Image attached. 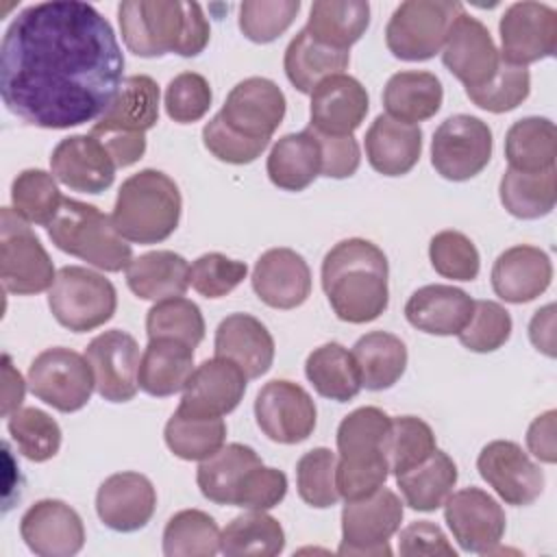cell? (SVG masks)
Here are the masks:
<instances>
[{"label":"cell","instance_id":"6","mask_svg":"<svg viewBox=\"0 0 557 557\" xmlns=\"http://www.w3.org/2000/svg\"><path fill=\"white\" fill-rule=\"evenodd\" d=\"M52 244L104 272H122L133 261L131 244L117 233L111 215L98 207L63 198L54 220L46 226Z\"/></svg>","mask_w":557,"mask_h":557},{"label":"cell","instance_id":"9","mask_svg":"<svg viewBox=\"0 0 557 557\" xmlns=\"http://www.w3.org/2000/svg\"><path fill=\"white\" fill-rule=\"evenodd\" d=\"M463 11L453 0H407L400 2L387 26V50L403 61H426L435 57L448 35L453 20Z\"/></svg>","mask_w":557,"mask_h":557},{"label":"cell","instance_id":"59","mask_svg":"<svg viewBox=\"0 0 557 557\" xmlns=\"http://www.w3.org/2000/svg\"><path fill=\"white\" fill-rule=\"evenodd\" d=\"M313 133H315L318 144H320V154H322L320 174L322 176L348 178L359 170L361 150H359V144L352 135H324V133H318V131H313Z\"/></svg>","mask_w":557,"mask_h":557},{"label":"cell","instance_id":"12","mask_svg":"<svg viewBox=\"0 0 557 557\" xmlns=\"http://www.w3.org/2000/svg\"><path fill=\"white\" fill-rule=\"evenodd\" d=\"M492 131L474 115H450L433 133L431 165L446 181H468L492 159Z\"/></svg>","mask_w":557,"mask_h":557},{"label":"cell","instance_id":"7","mask_svg":"<svg viewBox=\"0 0 557 557\" xmlns=\"http://www.w3.org/2000/svg\"><path fill=\"white\" fill-rule=\"evenodd\" d=\"M48 307L61 326L87 333L113 318L117 294L102 274L83 265H65L48 289Z\"/></svg>","mask_w":557,"mask_h":557},{"label":"cell","instance_id":"53","mask_svg":"<svg viewBox=\"0 0 557 557\" xmlns=\"http://www.w3.org/2000/svg\"><path fill=\"white\" fill-rule=\"evenodd\" d=\"M433 270L453 281H474L481 270V257L470 237L459 231H440L429 244Z\"/></svg>","mask_w":557,"mask_h":557},{"label":"cell","instance_id":"15","mask_svg":"<svg viewBox=\"0 0 557 557\" xmlns=\"http://www.w3.org/2000/svg\"><path fill=\"white\" fill-rule=\"evenodd\" d=\"M476 470L483 481L513 507L531 505L544 490V472L540 466L520 444L509 440L485 444L476 457Z\"/></svg>","mask_w":557,"mask_h":557},{"label":"cell","instance_id":"23","mask_svg":"<svg viewBox=\"0 0 557 557\" xmlns=\"http://www.w3.org/2000/svg\"><path fill=\"white\" fill-rule=\"evenodd\" d=\"M157 509V492L139 472H115L107 476L96 494V511L104 527L117 533L144 529Z\"/></svg>","mask_w":557,"mask_h":557},{"label":"cell","instance_id":"11","mask_svg":"<svg viewBox=\"0 0 557 557\" xmlns=\"http://www.w3.org/2000/svg\"><path fill=\"white\" fill-rule=\"evenodd\" d=\"M403 500L381 485L374 494L346 500L342 509L339 555H392L389 537L400 529Z\"/></svg>","mask_w":557,"mask_h":557},{"label":"cell","instance_id":"41","mask_svg":"<svg viewBox=\"0 0 557 557\" xmlns=\"http://www.w3.org/2000/svg\"><path fill=\"white\" fill-rule=\"evenodd\" d=\"M405 503L416 511H435L444 505L457 483L455 461L435 448L422 463L396 476Z\"/></svg>","mask_w":557,"mask_h":557},{"label":"cell","instance_id":"34","mask_svg":"<svg viewBox=\"0 0 557 557\" xmlns=\"http://www.w3.org/2000/svg\"><path fill=\"white\" fill-rule=\"evenodd\" d=\"M128 289L144 300L183 296L189 287V263L172 250H152L135 257L126 268Z\"/></svg>","mask_w":557,"mask_h":557},{"label":"cell","instance_id":"16","mask_svg":"<svg viewBox=\"0 0 557 557\" xmlns=\"http://www.w3.org/2000/svg\"><path fill=\"white\" fill-rule=\"evenodd\" d=\"M85 359L94 372L96 392L109 403H128L135 398L139 383V344L120 329L96 335L87 348Z\"/></svg>","mask_w":557,"mask_h":557},{"label":"cell","instance_id":"49","mask_svg":"<svg viewBox=\"0 0 557 557\" xmlns=\"http://www.w3.org/2000/svg\"><path fill=\"white\" fill-rule=\"evenodd\" d=\"M433 429L416 416H398L392 418L389 435H387V463L389 472L396 476L422 463L435 450Z\"/></svg>","mask_w":557,"mask_h":557},{"label":"cell","instance_id":"10","mask_svg":"<svg viewBox=\"0 0 557 557\" xmlns=\"http://www.w3.org/2000/svg\"><path fill=\"white\" fill-rule=\"evenodd\" d=\"M28 387L33 396L63 413L83 409L96 389L94 372L85 355L63 346L46 348L33 359L28 368Z\"/></svg>","mask_w":557,"mask_h":557},{"label":"cell","instance_id":"27","mask_svg":"<svg viewBox=\"0 0 557 557\" xmlns=\"http://www.w3.org/2000/svg\"><path fill=\"white\" fill-rule=\"evenodd\" d=\"M215 357L233 361L248 379L272 368L274 339L265 324L250 313H231L215 329Z\"/></svg>","mask_w":557,"mask_h":557},{"label":"cell","instance_id":"56","mask_svg":"<svg viewBox=\"0 0 557 557\" xmlns=\"http://www.w3.org/2000/svg\"><path fill=\"white\" fill-rule=\"evenodd\" d=\"M248 274L244 261L231 259L222 252L200 255L189 265V285L205 298H222L231 294Z\"/></svg>","mask_w":557,"mask_h":557},{"label":"cell","instance_id":"45","mask_svg":"<svg viewBox=\"0 0 557 557\" xmlns=\"http://www.w3.org/2000/svg\"><path fill=\"white\" fill-rule=\"evenodd\" d=\"M222 531L200 509L174 513L163 529V553L168 557H213L220 553Z\"/></svg>","mask_w":557,"mask_h":557},{"label":"cell","instance_id":"62","mask_svg":"<svg viewBox=\"0 0 557 557\" xmlns=\"http://www.w3.org/2000/svg\"><path fill=\"white\" fill-rule=\"evenodd\" d=\"M555 418L557 411L548 409L546 413L537 416L529 431H527V446L531 455L544 463L557 461V444H555Z\"/></svg>","mask_w":557,"mask_h":557},{"label":"cell","instance_id":"38","mask_svg":"<svg viewBox=\"0 0 557 557\" xmlns=\"http://www.w3.org/2000/svg\"><path fill=\"white\" fill-rule=\"evenodd\" d=\"M352 357L361 374V387L381 392L392 387L407 368V346L387 331H370L352 346Z\"/></svg>","mask_w":557,"mask_h":557},{"label":"cell","instance_id":"31","mask_svg":"<svg viewBox=\"0 0 557 557\" xmlns=\"http://www.w3.org/2000/svg\"><path fill=\"white\" fill-rule=\"evenodd\" d=\"M194 372V348L168 339L157 337L148 339V346L141 352L137 383L150 396L165 398L176 392H183L189 376Z\"/></svg>","mask_w":557,"mask_h":557},{"label":"cell","instance_id":"19","mask_svg":"<svg viewBox=\"0 0 557 557\" xmlns=\"http://www.w3.org/2000/svg\"><path fill=\"white\" fill-rule=\"evenodd\" d=\"M285 94L281 87L263 76L239 81L226 96L218 113L226 126L250 137L268 139L276 133L285 117Z\"/></svg>","mask_w":557,"mask_h":557},{"label":"cell","instance_id":"48","mask_svg":"<svg viewBox=\"0 0 557 557\" xmlns=\"http://www.w3.org/2000/svg\"><path fill=\"white\" fill-rule=\"evenodd\" d=\"M13 209L28 222L48 226L63 205L57 178L44 170H24L11 185Z\"/></svg>","mask_w":557,"mask_h":557},{"label":"cell","instance_id":"22","mask_svg":"<svg viewBox=\"0 0 557 557\" xmlns=\"http://www.w3.org/2000/svg\"><path fill=\"white\" fill-rule=\"evenodd\" d=\"M115 170L104 144L94 135H70L54 146L50 157L52 176L65 187L83 194H100L109 189Z\"/></svg>","mask_w":557,"mask_h":557},{"label":"cell","instance_id":"64","mask_svg":"<svg viewBox=\"0 0 557 557\" xmlns=\"http://www.w3.org/2000/svg\"><path fill=\"white\" fill-rule=\"evenodd\" d=\"M24 392H26V383L22 374L13 368L11 357L4 355L2 357V416L4 418H9L13 411L20 409L24 400Z\"/></svg>","mask_w":557,"mask_h":557},{"label":"cell","instance_id":"14","mask_svg":"<svg viewBox=\"0 0 557 557\" xmlns=\"http://www.w3.org/2000/svg\"><path fill=\"white\" fill-rule=\"evenodd\" d=\"M500 57L527 67L557 50V11L544 2L522 0L507 7L498 22Z\"/></svg>","mask_w":557,"mask_h":557},{"label":"cell","instance_id":"44","mask_svg":"<svg viewBox=\"0 0 557 557\" xmlns=\"http://www.w3.org/2000/svg\"><path fill=\"white\" fill-rule=\"evenodd\" d=\"M168 448L185 461H202L218 453L226 440V424L222 418L191 416L174 411L163 431Z\"/></svg>","mask_w":557,"mask_h":557},{"label":"cell","instance_id":"57","mask_svg":"<svg viewBox=\"0 0 557 557\" xmlns=\"http://www.w3.org/2000/svg\"><path fill=\"white\" fill-rule=\"evenodd\" d=\"M202 144L215 159L233 165H244L252 163L268 148L270 141L250 139L226 126L220 115H213L202 128Z\"/></svg>","mask_w":557,"mask_h":557},{"label":"cell","instance_id":"8","mask_svg":"<svg viewBox=\"0 0 557 557\" xmlns=\"http://www.w3.org/2000/svg\"><path fill=\"white\" fill-rule=\"evenodd\" d=\"M0 278L4 292L15 296L41 294L57 278L50 255L13 207L0 213Z\"/></svg>","mask_w":557,"mask_h":557},{"label":"cell","instance_id":"55","mask_svg":"<svg viewBox=\"0 0 557 557\" xmlns=\"http://www.w3.org/2000/svg\"><path fill=\"white\" fill-rule=\"evenodd\" d=\"M213 94L202 74L181 72L165 87V113L178 124H191L207 115Z\"/></svg>","mask_w":557,"mask_h":557},{"label":"cell","instance_id":"35","mask_svg":"<svg viewBox=\"0 0 557 557\" xmlns=\"http://www.w3.org/2000/svg\"><path fill=\"white\" fill-rule=\"evenodd\" d=\"M444 100L442 83L431 72L407 70L389 76L383 89V107L389 117L418 124L433 117Z\"/></svg>","mask_w":557,"mask_h":557},{"label":"cell","instance_id":"29","mask_svg":"<svg viewBox=\"0 0 557 557\" xmlns=\"http://www.w3.org/2000/svg\"><path fill=\"white\" fill-rule=\"evenodd\" d=\"M422 154V131L381 113L366 133L368 163L383 176H403L413 170Z\"/></svg>","mask_w":557,"mask_h":557},{"label":"cell","instance_id":"61","mask_svg":"<svg viewBox=\"0 0 557 557\" xmlns=\"http://www.w3.org/2000/svg\"><path fill=\"white\" fill-rule=\"evenodd\" d=\"M94 137H98L104 144L115 168H128V165L137 163L146 152V135L144 133H115L113 131V133H100Z\"/></svg>","mask_w":557,"mask_h":557},{"label":"cell","instance_id":"18","mask_svg":"<svg viewBox=\"0 0 557 557\" xmlns=\"http://www.w3.org/2000/svg\"><path fill=\"white\" fill-rule=\"evenodd\" d=\"M442 61L448 72L463 83L466 89L483 87L500 65V52L487 26L461 11L446 35L442 46Z\"/></svg>","mask_w":557,"mask_h":557},{"label":"cell","instance_id":"32","mask_svg":"<svg viewBox=\"0 0 557 557\" xmlns=\"http://www.w3.org/2000/svg\"><path fill=\"white\" fill-rule=\"evenodd\" d=\"M322 168V154L315 133L307 126L300 133L283 135L268 154V176L285 191H302L318 176Z\"/></svg>","mask_w":557,"mask_h":557},{"label":"cell","instance_id":"17","mask_svg":"<svg viewBox=\"0 0 557 557\" xmlns=\"http://www.w3.org/2000/svg\"><path fill=\"white\" fill-rule=\"evenodd\" d=\"M444 520L468 553H492L505 535V511L494 496L481 487L450 492L444 500Z\"/></svg>","mask_w":557,"mask_h":557},{"label":"cell","instance_id":"51","mask_svg":"<svg viewBox=\"0 0 557 557\" xmlns=\"http://www.w3.org/2000/svg\"><path fill=\"white\" fill-rule=\"evenodd\" d=\"M531 91V74L522 65L507 63L500 57L496 74L476 89H466V96L481 109L490 113H505L516 109L527 100Z\"/></svg>","mask_w":557,"mask_h":557},{"label":"cell","instance_id":"21","mask_svg":"<svg viewBox=\"0 0 557 557\" xmlns=\"http://www.w3.org/2000/svg\"><path fill=\"white\" fill-rule=\"evenodd\" d=\"M248 376L228 359L213 357L194 368L178 405L191 416L222 418L237 409L246 394Z\"/></svg>","mask_w":557,"mask_h":557},{"label":"cell","instance_id":"5","mask_svg":"<svg viewBox=\"0 0 557 557\" xmlns=\"http://www.w3.org/2000/svg\"><path fill=\"white\" fill-rule=\"evenodd\" d=\"M181 209L178 185L165 172L146 168L122 183L111 220L126 242L159 244L176 231Z\"/></svg>","mask_w":557,"mask_h":557},{"label":"cell","instance_id":"25","mask_svg":"<svg viewBox=\"0 0 557 557\" xmlns=\"http://www.w3.org/2000/svg\"><path fill=\"white\" fill-rule=\"evenodd\" d=\"M252 289L272 309H296L311 294V270L296 250L270 248L255 263Z\"/></svg>","mask_w":557,"mask_h":557},{"label":"cell","instance_id":"24","mask_svg":"<svg viewBox=\"0 0 557 557\" xmlns=\"http://www.w3.org/2000/svg\"><path fill=\"white\" fill-rule=\"evenodd\" d=\"M370 109L366 87L348 74L324 78L311 91L309 126L324 135H352Z\"/></svg>","mask_w":557,"mask_h":557},{"label":"cell","instance_id":"1","mask_svg":"<svg viewBox=\"0 0 557 557\" xmlns=\"http://www.w3.org/2000/svg\"><path fill=\"white\" fill-rule=\"evenodd\" d=\"M124 83L111 24L87 2L52 0L15 15L0 46L4 107L30 126L98 122Z\"/></svg>","mask_w":557,"mask_h":557},{"label":"cell","instance_id":"50","mask_svg":"<svg viewBox=\"0 0 557 557\" xmlns=\"http://www.w3.org/2000/svg\"><path fill=\"white\" fill-rule=\"evenodd\" d=\"M335 468H337V455L331 448L320 446L305 453L296 463L298 496L315 509L333 507L339 500Z\"/></svg>","mask_w":557,"mask_h":557},{"label":"cell","instance_id":"28","mask_svg":"<svg viewBox=\"0 0 557 557\" xmlns=\"http://www.w3.org/2000/svg\"><path fill=\"white\" fill-rule=\"evenodd\" d=\"M474 300L453 285H424L416 289L407 305V322L429 335H459L472 318Z\"/></svg>","mask_w":557,"mask_h":557},{"label":"cell","instance_id":"36","mask_svg":"<svg viewBox=\"0 0 557 557\" xmlns=\"http://www.w3.org/2000/svg\"><path fill=\"white\" fill-rule=\"evenodd\" d=\"M348 61H350L348 50L331 48L318 41L315 37H311L307 28H302L289 41L283 57V67L289 83L300 94H311L315 85L322 83L324 78L344 74V70L348 67Z\"/></svg>","mask_w":557,"mask_h":557},{"label":"cell","instance_id":"58","mask_svg":"<svg viewBox=\"0 0 557 557\" xmlns=\"http://www.w3.org/2000/svg\"><path fill=\"white\" fill-rule=\"evenodd\" d=\"M287 494V476L276 470V468H268V466H257L244 481L235 507L242 509H259V511H268L272 507H276Z\"/></svg>","mask_w":557,"mask_h":557},{"label":"cell","instance_id":"37","mask_svg":"<svg viewBox=\"0 0 557 557\" xmlns=\"http://www.w3.org/2000/svg\"><path fill=\"white\" fill-rule=\"evenodd\" d=\"M305 374L313 389L337 403H348L361 392V374L348 348L337 342L313 348L305 361Z\"/></svg>","mask_w":557,"mask_h":557},{"label":"cell","instance_id":"2","mask_svg":"<svg viewBox=\"0 0 557 557\" xmlns=\"http://www.w3.org/2000/svg\"><path fill=\"white\" fill-rule=\"evenodd\" d=\"M385 252L361 237L337 242L322 261V289L335 315L350 324L376 320L389 302Z\"/></svg>","mask_w":557,"mask_h":557},{"label":"cell","instance_id":"3","mask_svg":"<svg viewBox=\"0 0 557 557\" xmlns=\"http://www.w3.org/2000/svg\"><path fill=\"white\" fill-rule=\"evenodd\" d=\"M120 30L126 48L137 57L200 54L211 37L209 22L198 2L178 0H124L117 7Z\"/></svg>","mask_w":557,"mask_h":557},{"label":"cell","instance_id":"4","mask_svg":"<svg viewBox=\"0 0 557 557\" xmlns=\"http://www.w3.org/2000/svg\"><path fill=\"white\" fill-rule=\"evenodd\" d=\"M389 426L392 418L379 407H359L339 422L335 468L339 498L357 500L385 485Z\"/></svg>","mask_w":557,"mask_h":557},{"label":"cell","instance_id":"30","mask_svg":"<svg viewBox=\"0 0 557 557\" xmlns=\"http://www.w3.org/2000/svg\"><path fill=\"white\" fill-rule=\"evenodd\" d=\"M159 85L146 74L126 76L120 94L107 113L94 122L91 135L100 133H144L159 122Z\"/></svg>","mask_w":557,"mask_h":557},{"label":"cell","instance_id":"13","mask_svg":"<svg viewBox=\"0 0 557 557\" xmlns=\"http://www.w3.org/2000/svg\"><path fill=\"white\" fill-rule=\"evenodd\" d=\"M255 418L268 440L298 444L313 433L318 411L305 387L287 379H274L259 389L255 398Z\"/></svg>","mask_w":557,"mask_h":557},{"label":"cell","instance_id":"54","mask_svg":"<svg viewBox=\"0 0 557 557\" xmlns=\"http://www.w3.org/2000/svg\"><path fill=\"white\" fill-rule=\"evenodd\" d=\"M511 315L509 311L494 300H474L472 318L457 335L461 346L472 352H494L511 335Z\"/></svg>","mask_w":557,"mask_h":557},{"label":"cell","instance_id":"39","mask_svg":"<svg viewBox=\"0 0 557 557\" xmlns=\"http://www.w3.org/2000/svg\"><path fill=\"white\" fill-rule=\"evenodd\" d=\"M370 26V4L363 0H318L311 4L307 33L318 41L348 50Z\"/></svg>","mask_w":557,"mask_h":557},{"label":"cell","instance_id":"52","mask_svg":"<svg viewBox=\"0 0 557 557\" xmlns=\"http://www.w3.org/2000/svg\"><path fill=\"white\" fill-rule=\"evenodd\" d=\"M300 11V0H246L239 4V30L255 44L281 37Z\"/></svg>","mask_w":557,"mask_h":557},{"label":"cell","instance_id":"47","mask_svg":"<svg viewBox=\"0 0 557 557\" xmlns=\"http://www.w3.org/2000/svg\"><path fill=\"white\" fill-rule=\"evenodd\" d=\"M7 429L17 450L35 463L52 459L61 448V426L52 416L37 407L13 411L7 418Z\"/></svg>","mask_w":557,"mask_h":557},{"label":"cell","instance_id":"33","mask_svg":"<svg viewBox=\"0 0 557 557\" xmlns=\"http://www.w3.org/2000/svg\"><path fill=\"white\" fill-rule=\"evenodd\" d=\"M261 457L246 444H226L211 457L202 459L196 470V481L202 496L215 505H233L246 476L261 466Z\"/></svg>","mask_w":557,"mask_h":557},{"label":"cell","instance_id":"63","mask_svg":"<svg viewBox=\"0 0 557 557\" xmlns=\"http://www.w3.org/2000/svg\"><path fill=\"white\" fill-rule=\"evenodd\" d=\"M529 337L537 350L546 357H555V305L535 311L529 324Z\"/></svg>","mask_w":557,"mask_h":557},{"label":"cell","instance_id":"42","mask_svg":"<svg viewBox=\"0 0 557 557\" xmlns=\"http://www.w3.org/2000/svg\"><path fill=\"white\" fill-rule=\"evenodd\" d=\"M500 202L520 220H537L553 211L557 200V170L520 172L507 168L500 178Z\"/></svg>","mask_w":557,"mask_h":557},{"label":"cell","instance_id":"46","mask_svg":"<svg viewBox=\"0 0 557 557\" xmlns=\"http://www.w3.org/2000/svg\"><path fill=\"white\" fill-rule=\"evenodd\" d=\"M148 339L168 337L196 348L205 337V318L196 302L183 296L159 300L146 315Z\"/></svg>","mask_w":557,"mask_h":557},{"label":"cell","instance_id":"40","mask_svg":"<svg viewBox=\"0 0 557 557\" xmlns=\"http://www.w3.org/2000/svg\"><path fill=\"white\" fill-rule=\"evenodd\" d=\"M505 157L509 168L520 172H544L555 168V124L540 115H529L513 122L505 135Z\"/></svg>","mask_w":557,"mask_h":557},{"label":"cell","instance_id":"20","mask_svg":"<svg viewBox=\"0 0 557 557\" xmlns=\"http://www.w3.org/2000/svg\"><path fill=\"white\" fill-rule=\"evenodd\" d=\"M20 535L39 557H72L85 544L81 516L57 498H44L30 505L20 520Z\"/></svg>","mask_w":557,"mask_h":557},{"label":"cell","instance_id":"43","mask_svg":"<svg viewBox=\"0 0 557 557\" xmlns=\"http://www.w3.org/2000/svg\"><path fill=\"white\" fill-rule=\"evenodd\" d=\"M285 548V531L281 522L259 509H248L235 516L224 529L220 540V553L228 557H274Z\"/></svg>","mask_w":557,"mask_h":557},{"label":"cell","instance_id":"60","mask_svg":"<svg viewBox=\"0 0 557 557\" xmlns=\"http://www.w3.org/2000/svg\"><path fill=\"white\" fill-rule=\"evenodd\" d=\"M398 553L403 557H420V555L455 557V548L448 544L444 531L429 520L411 522L400 531Z\"/></svg>","mask_w":557,"mask_h":557},{"label":"cell","instance_id":"26","mask_svg":"<svg viewBox=\"0 0 557 557\" xmlns=\"http://www.w3.org/2000/svg\"><path fill=\"white\" fill-rule=\"evenodd\" d=\"M550 281V257L537 246H511L500 252L492 265V289L505 302H531L548 289Z\"/></svg>","mask_w":557,"mask_h":557}]
</instances>
